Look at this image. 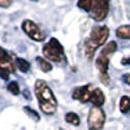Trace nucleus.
Segmentation results:
<instances>
[{
    "label": "nucleus",
    "instance_id": "nucleus-1",
    "mask_svg": "<svg viewBox=\"0 0 130 130\" xmlns=\"http://www.w3.org/2000/svg\"><path fill=\"white\" fill-rule=\"evenodd\" d=\"M35 95L39 102V108L44 115H53L57 109V99L53 95L51 87L42 79L35 82Z\"/></svg>",
    "mask_w": 130,
    "mask_h": 130
},
{
    "label": "nucleus",
    "instance_id": "nucleus-2",
    "mask_svg": "<svg viewBox=\"0 0 130 130\" xmlns=\"http://www.w3.org/2000/svg\"><path fill=\"white\" fill-rule=\"evenodd\" d=\"M108 37H109V29L107 26H94L90 37L85 42V53L89 60L94 57L96 50L107 42Z\"/></svg>",
    "mask_w": 130,
    "mask_h": 130
},
{
    "label": "nucleus",
    "instance_id": "nucleus-3",
    "mask_svg": "<svg viewBox=\"0 0 130 130\" xmlns=\"http://www.w3.org/2000/svg\"><path fill=\"white\" fill-rule=\"evenodd\" d=\"M117 50V43L109 42L99 53V57L96 59V68L100 73V79L104 85H109V75H108V65H109L111 56Z\"/></svg>",
    "mask_w": 130,
    "mask_h": 130
},
{
    "label": "nucleus",
    "instance_id": "nucleus-4",
    "mask_svg": "<svg viewBox=\"0 0 130 130\" xmlns=\"http://www.w3.org/2000/svg\"><path fill=\"white\" fill-rule=\"evenodd\" d=\"M42 51L46 60H50L56 64H67V56H65L64 47L56 38H51Z\"/></svg>",
    "mask_w": 130,
    "mask_h": 130
},
{
    "label": "nucleus",
    "instance_id": "nucleus-5",
    "mask_svg": "<svg viewBox=\"0 0 130 130\" xmlns=\"http://www.w3.org/2000/svg\"><path fill=\"white\" fill-rule=\"evenodd\" d=\"M16 72V59L10 56V53L0 47V77L4 81L9 79V74Z\"/></svg>",
    "mask_w": 130,
    "mask_h": 130
},
{
    "label": "nucleus",
    "instance_id": "nucleus-6",
    "mask_svg": "<svg viewBox=\"0 0 130 130\" xmlns=\"http://www.w3.org/2000/svg\"><path fill=\"white\" fill-rule=\"evenodd\" d=\"M109 2L111 0H92L91 9H90V17L94 21H103L109 12Z\"/></svg>",
    "mask_w": 130,
    "mask_h": 130
},
{
    "label": "nucleus",
    "instance_id": "nucleus-7",
    "mask_svg": "<svg viewBox=\"0 0 130 130\" xmlns=\"http://www.w3.org/2000/svg\"><path fill=\"white\" fill-rule=\"evenodd\" d=\"M105 122V113L99 107H92L87 116L89 130H102Z\"/></svg>",
    "mask_w": 130,
    "mask_h": 130
},
{
    "label": "nucleus",
    "instance_id": "nucleus-8",
    "mask_svg": "<svg viewBox=\"0 0 130 130\" xmlns=\"http://www.w3.org/2000/svg\"><path fill=\"white\" fill-rule=\"evenodd\" d=\"M22 30L27 37H30V39L35 40V42H43L46 39V34L40 30V27L35 22H32L31 20L24 21L22 22Z\"/></svg>",
    "mask_w": 130,
    "mask_h": 130
},
{
    "label": "nucleus",
    "instance_id": "nucleus-9",
    "mask_svg": "<svg viewBox=\"0 0 130 130\" xmlns=\"http://www.w3.org/2000/svg\"><path fill=\"white\" fill-rule=\"evenodd\" d=\"M94 86L91 83L89 85H85V86H79V87H75L73 94H72V98L74 100H79L81 103H87L90 102L91 99V95L94 92Z\"/></svg>",
    "mask_w": 130,
    "mask_h": 130
},
{
    "label": "nucleus",
    "instance_id": "nucleus-10",
    "mask_svg": "<svg viewBox=\"0 0 130 130\" xmlns=\"http://www.w3.org/2000/svg\"><path fill=\"white\" fill-rule=\"evenodd\" d=\"M105 102V96L103 94V91L100 89H95L92 95H91V99H90V103L94 104V107H102Z\"/></svg>",
    "mask_w": 130,
    "mask_h": 130
},
{
    "label": "nucleus",
    "instance_id": "nucleus-11",
    "mask_svg": "<svg viewBox=\"0 0 130 130\" xmlns=\"http://www.w3.org/2000/svg\"><path fill=\"white\" fill-rule=\"evenodd\" d=\"M116 35L121 39H130V25H122L117 27Z\"/></svg>",
    "mask_w": 130,
    "mask_h": 130
},
{
    "label": "nucleus",
    "instance_id": "nucleus-12",
    "mask_svg": "<svg viewBox=\"0 0 130 130\" xmlns=\"http://www.w3.org/2000/svg\"><path fill=\"white\" fill-rule=\"evenodd\" d=\"M16 64H17V68L20 72L22 73H27L30 70V62L22 57H16Z\"/></svg>",
    "mask_w": 130,
    "mask_h": 130
},
{
    "label": "nucleus",
    "instance_id": "nucleus-13",
    "mask_svg": "<svg viewBox=\"0 0 130 130\" xmlns=\"http://www.w3.org/2000/svg\"><path fill=\"white\" fill-rule=\"evenodd\" d=\"M120 111L124 115H126V113L130 112V98L129 96L124 95L121 98V100H120Z\"/></svg>",
    "mask_w": 130,
    "mask_h": 130
},
{
    "label": "nucleus",
    "instance_id": "nucleus-14",
    "mask_svg": "<svg viewBox=\"0 0 130 130\" xmlns=\"http://www.w3.org/2000/svg\"><path fill=\"white\" fill-rule=\"evenodd\" d=\"M65 121L69 122V124H72V125H74V126H78V125L81 124V118H79V116H78L77 113L69 112V113L65 115Z\"/></svg>",
    "mask_w": 130,
    "mask_h": 130
},
{
    "label": "nucleus",
    "instance_id": "nucleus-15",
    "mask_svg": "<svg viewBox=\"0 0 130 130\" xmlns=\"http://www.w3.org/2000/svg\"><path fill=\"white\" fill-rule=\"evenodd\" d=\"M35 59H37V62L39 64V68H40L43 72H44V73L52 70V65H51L46 59H43V57H40V56H37Z\"/></svg>",
    "mask_w": 130,
    "mask_h": 130
},
{
    "label": "nucleus",
    "instance_id": "nucleus-16",
    "mask_svg": "<svg viewBox=\"0 0 130 130\" xmlns=\"http://www.w3.org/2000/svg\"><path fill=\"white\" fill-rule=\"evenodd\" d=\"M91 4H92V0H78L77 3V7L82 10H85V12H90L91 9Z\"/></svg>",
    "mask_w": 130,
    "mask_h": 130
},
{
    "label": "nucleus",
    "instance_id": "nucleus-17",
    "mask_svg": "<svg viewBox=\"0 0 130 130\" xmlns=\"http://www.w3.org/2000/svg\"><path fill=\"white\" fill-rule=\"evenodd\" d=\"M8 91L12 94V95H18L20 94V86H18V83L16 82V81H12V82H9V85H8Z\"/></svg>",
    "mask_w": 130,
    "mask_h": 130
},
{
    "label": "nucleus",
    "instance_id": "nucleus-18",
    "mask_svg": "<svg viewBox=\"0 0 130 130\" xmlns=\"http://www.w3.org/2000/svg\"><path fill=\"white\" fill-rule=\"evenodd\" d=\"M24 109H25V112H26V113H29V115H30V116H31L32 118H34L35 121H39V120H40L39 115H38V113H37V112H35L34 109H32V108H30V107H25Z\"/></svg>",
    "mask_w": 130,
    "mask_h": 130
},
{
    "label": "nucleus",
    "instance_id": "nucleus-19",
    "mask_svg": "<svg viewBox=\"0 0 130 130\" xmlns=\"http://www.w3.org/2000/svg\"><path fill=\"white\" fill-rule=\"evenodd\" d=\"M13 0H0V7L2 8H8L9 5H12Z\"/></svg>",
    "mask_w": 130,
    "mask_h": 130
},
{
    "label": "nucleus",
    "instance_id": "nucleus-20",
    "mask_svg": "<svg viewBox=\"0 0 130 130\" xmlns=\"http://www.w3.org/2000/svg\"><path fill=\"white\" fill-rule=\"evenodd\" d=\"M122 81H124L126 85H129V86H130V73H126V74H124V75H122Z\"/></svg>",
    "mask_w": 130,
    "mask_h": 130
},
{
    "label": "nucleus",
    "instance_id": "nucleus-21",
    "mask_svg": "<svg viewBox=\"0 0 130 130\" xmlns=\"http://www.w3.org/2000/svg\"><path fill=\"white\" fill-rule=\"evenodd\" d=\"M121 64H122V65H130V57H125V59H122Z\"/></svg>",
    "mask_w": 130,
    "mask_h": 130
},
{
    "label": "nucleus",
    "instance_id": "nucleus-22",
    "mask_svg": "<svg viewBox=\"0 0 130 130\" xmlns=\"http://www.w3.org/2000/svg\"><path fill=\"white\" fill-rule=\"evenodd\" d=\"M24 95H25V96H27V98H30V95H29V91H27V90H25Z\"/></svg>",
    "mask_w": 130,
    "mask_h": 130
},
{
    "label": "nucleus",
    "instance_id": "nucleus-23",
    "mask_svg": "<svg viewBox=\"0 0 130 130\" xmlns=\"http://www.w3.org/2000/svg\"><path fill=\"white\" fill-rule=\"evenodd\" d=\"M60 130H64V129H60Z\"/></svg>",
    "mask_w": 130,
    "mask_h": 130
}]
</instances>
